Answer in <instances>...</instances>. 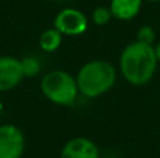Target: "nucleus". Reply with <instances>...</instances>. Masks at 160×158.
Instances as JSON below:
<instances>
[{"label": "nucleus", "mask_w": 160, "mask_h": 158, "mask_svg": "<svg viewBox=\"0 0 160 158\" xmlns=\"http://www.w3.org/2000/svg\"><path fill=\"white\" fill-rule=\"evenodd\" d=\"M146 2H150V3H158V2H160V0H146Z\"/></svg>", "instance_id": "14"}, {"label": "nucleus", "mask_w": 160, "mask_h": 158, "mask_svg": "<svg viewBox=\"0 0 160 158\" xmlns=\"http://www.w3.org/2000/svg\"><path fill=\"white\" fill-rule=\"evenodd\" d=\"M119 72L122 77L135 87L150 83L158 69L155 46L133 41L122 49L119 55Z\"/></svg>", "instance_id": "1"}, {"label": "nucleus", "mask_w": 160, "mask_h": 158, "mask_svg": "<svg viewBox=\"0 0 160 158\" xmlns=\"http://www.w3.org/2000/svg\"><path fill=\"white\" fill-rule=\"evenodd\" d=\"M53 27L66 36H79L84 34L88 28V20L82 10L66 7L56 14L53 20Z\"/></svg>", "instance_id": "4"}, {"label": "nucleus", "mask_w": 160, "mask_h": 158, "mask_svg": "<svg viewBox=\"0 0 160 158\" xmlns=\"http://www.w3.org/2000/svg\"><path fill=\"white\" fill-rule=\"evenodd\" d=\"M136 41L142 42V44L153 45V42L156 41V31L152 25H142L136 32Z\"/></svg>", "instance_id": "12"}, {"label": "nucleus", "mask_w": 160, "mask_h": 158, "mask_svg": "<svg viewBox=\"0 0 160 158\" xmlns=\"http://www.w3.org/2000/svg\"><path fill=\"white\" fill-rule=\"evenodd\" d=\"M25 151V136L16 125H0V158H21Z\"/></svg>", "instance_id": "5"}, {"label": "nucleus", "mask_w": 160, "mask_h": 158, "mask_svg": "<svg viewBox=\"0 0 160 158\" xmlns=\"http://www.w3.org/2000/svg\"><path fill=\"white\" fill-rule=\"evenodd\" d=\"M62 39H63V35L55 27L48 28L39 36V48L47 53H52L61 48Z\"/></svg>", "instance_id": "9"}, {"label": "nucleus", "mask_w": 160, "mask_h": 158, "mask_svg": "<svg viewBox=\"0 0 160 158\" xmlns=\"http://www.w3.org/2000/svg\"><path fill=\"white\" fill-rule=\"evenodd\" d=\"M142 3L143 0H111L110 10L114 18L119 21H129L141 13Z\"/></svg>", "instance_id": "8"}, {"label": "nucleus", "mask_w": 160, "mask_h": 158, "mask_svg": "<svg viewBox=\"0 0 160 158\" xmlns=\"http://www.w3.org/2000/svg\"><path fill=\"white\" fill-rule=\"evenodd\" d=\"M24 77H35L41 72V62L34 56H25L21 59Z\"/></svg>", "instance_id": "10"}, {"label": "nucleus", "mask_w": 160, "mask_h": 158, "mask_svg": "<svg viewBox=\"0 0 160 158\" xmlns=\"http://www.w3.org/2000/svg\"><path fill=\"white\" fill-rule=\"evenodd\" d=\"M61 158H100V150L88 137L76 136L65 143Z\"/></svg>", "instance_id": "7"}, {"label": "nucleus", "mask_w": 160, "mask_h": 158, "mask_svg": "<svg viewBox=\"0 0 160 158\" xmlns=\"http://www.w3.org/2000/svg\"><path fill=\"white\" fill-rule=\"evenodd\" d=\"M155 52H156V58H158V62L160 64V42H158L155 46Z\"/></svg>", "instance_id": "13"}, {"label": "nucleus", "mask_w": 160, "mask_h": 158, "mask_svg": "<svg viewBox=\"0 0 160 158\" xmlns=\"http://www.w3.org/2000/svg\"><path fill=\"white\" fill-rule=\"evenodd\" d=\"M24 78L21 59L14 56H0V92L14 90Z\"/></svg>", "instance_id": "6"}, {"label": "nucleus", "mask_w": 160, "mask_h": 158, "mask_svg": "<svg viewBox=\"0 0 160 158\" xmlns=\"http://www.w3.org/2000/svg\"><path fill=\"white\" fill-rule=\"evenodd\" d=\"M39 87L48 101L61 106L73 105L80 94L76 77L65 70L48 72L42 77Z\"/></svg>", "instance_id": "3"}, {"label": "nucleus", "mask_w": 160, "mask_h": 158, "mask_svg": "<svg viewBox=\"0 0 160 158\" xmlns=\"http://www.w3.org/2000/svg\"><path fill=\"white\" fill-rule=\"evenodd\" d=\"M79 92L86 98H98L107 94L117 83V70L107 60H90L79 69Z\"/></svg>", "instance_id": "2"}, {"label": "nucleus", "mask_w": 160, "mask_h": 158, "mask_svg": "<svg viewBox=\"0 0 160 158\" xmlns=\"http://www.w3.org/2000/svg\"><path fill=\"white\" fill-rule=\"evenodd\" d=\"M112 17V13H111L110 7H105V6H100V7H96L93 10V14H91V20L98 27H104L108 22L111 21Z\"/></svg>", "instance_id": "11"}]
</instances>
